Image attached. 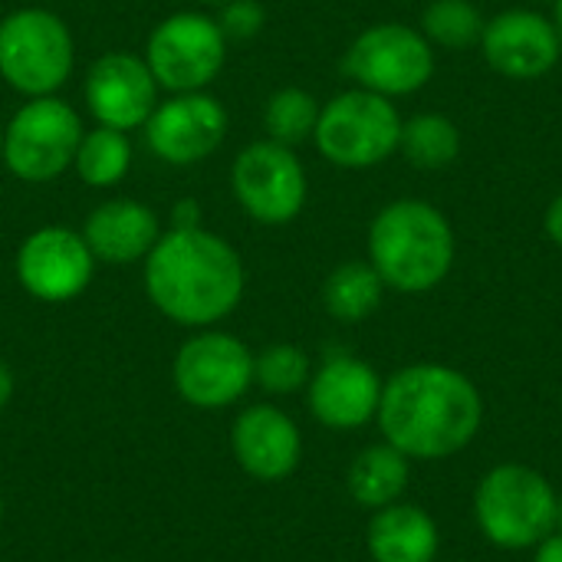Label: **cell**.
Segmentation results:
<instances>
[{
	"mask_svg": "<svg viewBox=\"0 0 562 562\" xmlns=\"http://www.w3.org/2000/svg\"><path fill=\"white\" fill-rule=\"evenodd\" d=\"M145 296L151 306L188 329H211L227 319L247 286L240 254L204 227H171L145 257Z\"/></svg>",
	"mask_w": 562,
	"mask_h": 562,
	"instance_id": "cell-1",
	"label": "cell"
},
{
	"mask_svg": "<svg viewBox=\"0 0 562 562\" xmlns=\"http://www.w3.org/2000/svg\"><path fill=\"white\" fill-rule=\"evenodd\" d=\"M379 428L408 461H441L464 451L484 422L477 385L448 366L422 362L382 385Z\"/></svg>",
	"mask_w": 562,
	"mask_h": 562,
	"instance_id": "cell-2",
	"label": "cell"
},
{
	"mask_svg": "<svg viewBox=\"0 0 562 562\" xmlns=\"http://www.w3.org/2000/svg\"><path fill=\"white\" fill-rule=\"evenodd\" d=\"M369 260L382 283L402 293L435 290L454 263V231L425 201H395L369 227Z\"/></svg>",
	"mask_w": 562,
	"mask_h": 562,
	"instance_id": "cell-3",
	"label": "cell"
},
{
	"mask_svg": "<svg viewBox=\"0 0 562 562\" xmlns=\"http://www.w3.org/2000/svg\"><path fill=\"white\" fill-rule=\"evenodd\" d=\"M474 520L497 550H537L557 533V491L527 464H497L477 484Z\"/></svg>",
	"mask_w": 562,
	"mask_h": 562,
	"instance_id": "cell-4",
	"label": "cell"
},
{
	"mask_svg": "<svg viewBox=\"0 0 562 562\" xmlns=\"http://www.w3.org/2000/svg\"><path fill=\"white\" fill-rule=\"evenodd\" d=\"M76 66V40L46 7H20L0 20V79L26 95H56Z\"/></svg>",
	"mask_w": 562,
	"mask_h": 562,
	"instance_id": "cell-5",
	"label": "cell"
},
{
	"mask_svg": "<svg viewBox=\"0 0 562 562\" xmlns=\"http://www.w3.org/2000/svg\"><path fill=\"white\" fill-rule=\"evenodd\" d=\"M79 112L56 99H26L3 128V165L26 184H46L72 168L82 142Z\"/></svg>",
	"mask_w": 562,
	"mask_h": 562,
	"instance_id": "cell-6",
	"label": "cell"
},
{
	"mask_svg": "<svg viewBox=\"0 0 562 562\" xmlns=\"http://www.w3.org/2000/svg\"><path fill=\"white\" fill-rule=\"evenodd\" d=\"M313 138L326 161L339 168H372L398 148L402 119L385 95L349 89L319 109Z\"/></svg>",
	"mask_w": 562,
	"mask_h": 562,
	"instance_id": "cell-7",
	"label": "cell"
},
{
	"mask_svg": "<svg viewBox=\"0 0 562 562\" xmlns=\"http://www.w3.org/2000/svg\"><path fill=\"white\" fill-rule=\"evenodd\" d=\"M171 385L184 405L221 412L237 405L254 385V352L244 339L221 329H198L171 362Z\"/></svg>",
	"mask_w": 562,
	"mask_h": 562,
	"instance_id": "cell-8",
	"label": "cell"
},
{
	"mask_svg": "<svg viewBox=\"0 0 562 562\" xmlns=\"http://www.w3.org/2000/svg\"><path fill=\"white\" fill-rule=\"evenodd\" d=\"M227 59V36L221 23L198 10L165 16L145 43V63L165 92H204Z\"/></svg>",
	"mask_w": 562,
	"mask_h": 562,
	"instance_id": "cell-9",
	"label": "cell"
},
{
	"mask_svg": "<svg viewBox=\"0 0 562 562\" xmlns=\"http://www.w3.org/2000/svg\"><path fill=\"white\" fill-rule=\"evenodd\" d=\"M231 191L247 217L280 227L296 221L306 204V171L290 145L260 138L234 158Z\"/></svg>",
	"mask_w": 562,
	"mask_h": 562,
	"instance_id": "cell-10",
	"label": "cell"
},
{
	"mask_svg": "<svg viewBox=\"0 0 562 562\" xmlns=\"http://www.w3.org/2000/svg\"><path fill=\"white\" fill-rule=\"evenodd\" d=\"M342 66L359 82V89L392 99L418 92L431 79L435 53L428 36L418 30L405 23H379L356 36Z\"/></svg>",
	"mask_w": 562,
	"mask_h": 562,
	"instance_id": "cell-11",
	"label": "cell"
},
{
	"mask_svg": "<svg viewBox=\"0 0 562 562\" xmlns=\"http://www.w3.org/2000/svg\"><path fill=\"white\" fill-rule=\"evenodd\" d=\"M20 286L40 303H69L86 293L95 273V257L79 231L46 224L33 231L13 260Z\"/></svg>",
	"mask_w": 562,
	"mask_h": 562,
	"instance_id": "cell-12",
	"label": "cell"
},
{
	"mask_svg": "<svg viewBox=\"0 0 562 562\" xmlns=\"http://www.w3.org/2000/svg\"><path fill=\"white\" fill-rule=\"evenodd\" d=\"M148 148L175 168H191L211 158L227 135V109L211 92H175L158 102L142 125Z\"/></svg>",
	"mask_w": 562,
	"mask_h": 562,
	"instance_id": "cell-13",
	"label": "cell"
},
{
	"mask_svg": "<svg viewBox=\"0 0 562 562\" xmlns=\"http://www.w3.org/2000/svg\"><path fill=\"white\" fill-rule=\"evenodd\" d=\"M86 105L99 125L132 132L148 122L158 105V82L145 63V56L112 49L102 53L86 69Z\"/></svg>",
	"mask_w": 562,
	"mask_h": 562,
	"instance_id": "cell-14",
	"label": "cell"
},
{
	"mask_svg": "<svg viewBox=\"0 0 562 562\" xmlns=\"http://www.w3.org/2000/svg\"><path fill=\"white\" fill-rule=\"evenodd\" d=\"M379 372L356 356H329L306 385L310 412L333 431H352L379 415L382 402Z\"/></svg>",
	"mask_w": 562,
	"mask_h": 562,
	"instance_id": "cell-15",
	"label": "cell"
},
{
	"mask_svg": "<svg viewBox=\"0 0 562 562\" xmlns=\"http://www.w3.org/2000/svg\"><path fill=\"white\" fill-rule=\"evenodd\" d=\"M231 451L244 474L263 484H277L300 468L303 438L283 408L250 405L231 425Z\"/></svg>",
	"mask_w": 562,
	"mask_h": 562,
	"instance_id": "cell-16",
	"label": "cell"
},
{
	"mask_svg": "<svg viewBox=\"0 0 562 562\" xmlns=\"http://www.w3.org/2000/svg\"><path fill=\"white\" fill-rule=\"evenodd\" d=\"M487 63L510 79H537L562 56L557 26L533 10H507L484 26Z\"/></svg>",
	"mask_w": 562,
	"mask_h": 562,
	"instance_id": "cell-17",
	"label": "cell"
},
{
	"mask_svg": "<svg viewBox=\"0 0 562 562\" xmlns=\"http://www.w3.org/2000/svg\"><path fill=\"white\" fill-rule=\"evenodd\" d=\"M161 224L158 214L132 198H112L89 211L82 224V240L89 244L95 263L125 267L145 260L148 250L158 244Z\"/></svg>",
	"mask_w": 562,
	"mask_h": 562,
	"instance_id": "cell-18",
	"label": "cell"
},
{
	"mask_svg": "<svg viewBox=\"0 0 562 562\" xmlns=\"http://www.w3.org/2000/svg\"><path fill=\"white\" fill-rule=\"evenodd\" d=\"M369 557L375 562H435L438 524L418 504H389L369 520Z\"/></svg>",
	"mask_w": 562,
	"mask_h": 562,
	"instance_id": "cell-19",
	"label": "cell"
},
{
	"mask_svg": "<svg viewBox=\"0 0 562 562\" xmlns=\"http://www.w3.org/2000/svg\"><path fill=\"white\" fill-rule=\"evenodd\" d=\"M408 477H412L408 458L385 441V445H372L362 454H356L346 484H349V494L356 504H362L369 510H382L389 504H398V497L408 487Z\"/></svg>",
	"mask_w": 562,
	"mask_h": 562,
	"instance_id": "cell-20",
	"label": "cell"
},
{
	"mask_svg": "<svg viewBox=\"0 0 562 562\" xmlns=\"http://www.w3.org/2000/svg\"><path fill=\"white\" fill-rule=\"evenodd\" d=\"M382 277L372 263H339L323 283V306L339 323H362L382 303Z\"/></svg>",
	"mask_w": 562,
	"mask_h": 562,
	"instance_id": "cell-21",
	"label": "cell"
},
{
	"mask_svg": "<svg viewBox=\"0 0 562 562\" xmlns=\"http://www.w3.org/2000/svg\"><path fill=\"white\" fill-rule=\"evenodd\" d=\"M72 168L89 188L119 184L132 168V142H128V135L119 132V128H109V125H95L92 132H82Z\"/></svg>",
	"mask_w": 562,
	"mask_h": 562,
	"instance_id": "cell-22",
	"label": "cell"
},
{
	"mask_svg": "<svg viewBox=\"0 0 562 562\" xmlns=\"http://www.w3.org/2000/svg\"><path fill=\"white\" fill-rule=\"evenodd\" d=\"M398 148L408 155L412 165L418 168H445L458 158L461 151V132L451 119L445 115H415L402 125V142Z\"/></svg>",
	"mask_w": 562,
	"mask_h": 562,
	"instance_id": "cell-23",
	"label": "cell"
},
{
	"mask_svg": "<svg viewBox=\"0 0 562 562\" xmlns=\"http://www.w3.org/2000/svg\"><path fill=\"white\" fill-rule=\"evenodd\" d=\"M319 102L306 92V89H296V86H286V89H277L263 109V125L270 132L273 142L280 145H300L306 142L313 132H316V122H319Z\"/></svg>",
	"mask_w": 562,
	"mask_h": 562,
	"instance_id": "cell-24",
	"label": "cell"
},
{
	"mask_svg": "<svg viewBox=\"0 0 562 562\" xmlns=\"http://www.w3.org/2000/svg\"><path fill=\"white\" fill-rule=\"evenodd\" d=\"M310 375L313 366L300 346L273 342L254 356V385H260L270 395H293L310 385Z\"/></svg>",
	"mask_w": 562,
	"mask_h": 562,
	"instance_id": "cell-25",
	"label": "cell"
},
{
	"mask_svg": "<svg viewBox=\"0 0 562 562\" xmlns=\"http://www.w3.org/2000/svg\"><path fill=\"white\" fill-rule=\"evenodd\" d=\"M422 26H425L428 40L461 49V46H474L484 36L487 23L471 0H431Z\"/></svg>",
	"mask_w": 562,
	"mask_h": 562,
	"instance_id": "cell-26",
	"label": "cell"
},
{
	"mask_svg": "<svg viewBox=\"0 0 562 562\" xmlns=\"http://www.w3.org/2000/svg\"><path fill=\"white\" fill-rule=\"evenodd\" d=\"M263 20H267V13L257 0H231L221 7L217 23L227 40H250L263 30Z\"/></svg>",
	"mask_w": 562,
	"mask_h": 562,
	"instance_id": "cell-27",
	"label": "cell"
},
{
	"mask_svg": "<svg viewBox=\"0 0 562 562\" xmlns=\"http://www.w3.org/2000/svg\"><path fill=\"white\" fill-rule=\"evenodd\" d=\"M171 227H181V231H188V227H201L198 201H191V198L178 201V204H175V214H171Z\"/></svg>",
	"mask_w": 562,
	"mask_h": 562,
	"instance_id": "cell-28",
	"label": "cell"
},
{
	"mask_svg": "<svg viewBox=\"0 0 562 562\" xmlns=\"http://www.w3.org/2000/svg\"><path fill=\"white\" fill-rule=\"evenodd\" d=\"M533 562H562V533H550L540 547Z\"/></svg>",
	"mask_w": 562,
	"mask_h": 562,
	"instance_id": "cell-29",
	"label": "cell"
},
{
	"mask_svg": "<svg viewBox=\"0 0 562 562\" xmlns=\"http://www.w3.org/2000/svg\"><path fill=\"white\" fill-rule=\"evenodd\" d=\"M547 231H550L553 244L562 247V194L550 204V211H547Z\"/></svg>",
	"mask_w": 562,
	"mask_h": 562,
	"instance_id": "cell-30",
	"label": "cell"
},
{
	"mask_svg": "<svg viewBox=\"0 0 562 562\" xmlns=\"http://www.w3.org/2000/svg\"><path fill=\"white\" fill-rule=\"evenodd\" d=\"M13 385H16V382H13V372H10V366L0 359V412L10 405V398H13Z\"/></svg>",
	"mask_w": 562,
	"mask_h": 562,
	"instance_id": "cell-31",
	"label": "cell"
},
{
	"mask_svg": "<svg viewBox=\"0 0 562 562\" xmlns=\"http://www.w3.org/2000/svg\"><path fill=\"white\" fill-rule=\"evenodd\" d=\"M557 36H560V49H562V0H557Z\"/></svg>",
	"mask_w": 562,
	"mask_h": 562,
	"instance_id": "cell-32",
	"label": "cell"
},
{
	"mask_svg": "<svg viewBox=\"0 0 562 562\" xmlns=\"http://www.w3.org/2000/svg\"><path fill=\"white\" fill-rule=\"evenodd\" d=\"M557 533H562V494L557 497Z\"/></svg>",
	"mask_w": 562,
	"mask_h": 562,
	"instance_id": "cell-33",
	"label": "cell"
},
{
	"mask_svg": "<svg viewBox=\"0 0 562 562\" xmlns=\"http://www.w3.org/2000/svg\"><path fill=\"white\" fill-rule=\"evenodd\" d=\"M198 3H211V7H224V3H231V0H198Z\"/></svg>",
	"mask_w": 562,
	"mask_h": 562,
	"instance_id": "cell-34",
	"label": "cell"
},
{
	"mask_svg": "<svg viewBox=\"0 0 562 562\" xmlns=\"http://www.w3.org/2000/svg\"><path fill=\"white\" fill-rule=\"evenodd\" d=\"M0 161H3V128H0Z\"/></svg>",
	"mask_w": 562,
	"mask_h": 562,
	"instance_id": "cell-35",
	"label": "cell"
},
{
	"mask_svg": "<svg viewBox=\"0 0 562 562\" xmlns=\"http://www.w3.org/2000/svg\"><path fill=\"white\" fill-rule=\"evenodd\" d=\"M0 520H3V494H0Z\"/></svg>",
	"mask_w": 562,
	"mask_h": 562,
	"instance_id": "cell-36",
	"label": "cell"
}]
</instances>
